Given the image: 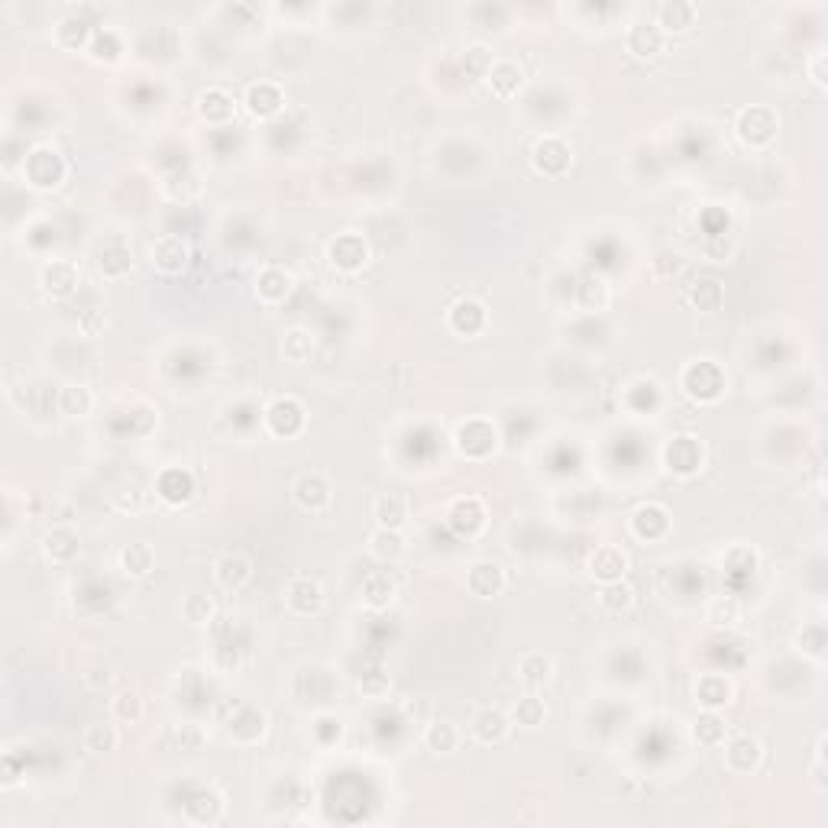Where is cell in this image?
Segmentation results:
<instances>
[{
    "instance_id": "cell-1",
    "label": "cell",
    "mask_w": 828,
    "mask_h": 828,
    "mask_svg": "<svg viewBox=\"0 0 828 828\" xmlns=\"http://www.w3.org/2000/svg\"><path fill=\"white\" fill-rule=\"evenodd\" d=\"M680 392L696 405H719L728 392V376L715 360H689L680 372Z\"/></svg>"
},
{
    "instance_id": "cell-2",
    "label": "cell",
    "mask_w": 828,
    "mask_h": 828,
    "mask_svg": "<svg viewBox=\"0 0 828 828\" xmlns=\"http://www.w3.org/2000/svg\"><path fill=\"white\" fill-rule=\"evenodd\" d=\"M68 178V162L55 146L39 143L23 156V182L33 191H55Z\"/></svg>"
},
{
    "instance_id": "cell-3",
    "label": "cell",
    "mask_w": 828,
    "mask_h": 828,
    "mask_svg": "<svg viewBox=\"0 0 828 828\" xmlns=\"http://www.w3.org/2000/svg\"><path fill=\"white\" fill-rule=\"evenodd\" d=\"M780 133V114L767 104H751L738 110L735 117V136L744 149H767Z\"/></svg>"
},
{
    "instance_id": "cell-4",
    "label": "cell",
    "mask_w": 828,
    "mask_h": 828,
    "mask_svg": "<svg viewBox=\"0 0 828 828\" xmlns=\"http://www.w3.org/2000/svg\"><path fill=\"white\" fill-rule=\"evenodd\" d=\"M453 447H457L463 460L482 463L499 450V431H495V424L489 418H466L453 431Z\"/></svg>"
},
{
    "instance_id": "cell-5",
    "label": "cell",
    "mask_w": 828,
    "mask_h": 828,
    "mask_svg": "<svg viewBox=\"0 0 828 828\" xmlns=\"http://www.w3.org/2000/svg\"><path fill=\"white\" fill-rule=\"evenodd\" d=\"M660 460H664L667 473H673L676 479H693L706 466V447H702L696 434H673L664 450H660Z\"/></svg>"
},
{
    "instance_id": "cell-6",
    "label": "cell",
    "mask_w": 828,
    "mask_h": 828,
    "mask_svg": "<svg viewBox=\"0 0 828 828\" xmlns=\"http://www.w3.org/2000/svg\"><path fill=\"white\" fill-rule=\"evenodd\" d=\"M324 256H327L330 269H334V272H340V275H360L369 266L372 250H369V243H366L363 233L343 230V233H337V237L327 243Z\"/></svg>"
},
{
    "instance_id": "cell-7",
    "label": "cell",
    "mask_w": 828,
    "mask_h": 828,
    "mask_svg": "<svg viewBox=\"0 0 828 828\" xmlns=\"http://www.w3.org/2000/svg\"><path fill=\"white\" fill-rule=\"evenodd\" d=\"M262 424L266 431L279 440H292L298 434H305L308 427V411L298 402L295 395H275L272 402L262 411Z\"/></svg>"
},
{
    "instance_id": "cell-8",
    "label": "cell",
    "mask_w": 828,
    "mask_h": 828,
    "mask_svg": "<svg viewBox=\"0 0 828 828\" xmlns=\"http://www.w3.org/2000/svg\"><path fill=\"white\" fill-rule=\"evenodd\" d=\"M573 165V146L560 133L537 136L531 146V169L541 178H563Z\"/></svg>"
},
{
    "instance_id": "cell-9",
    "label": "cell",
    "mask_w": 828,
    "mask_h": 828,
    "mask_svg": "<svg viewBox=\"0 0 828 828\" xmlns=\"http://www.w3.org/2000/svg\"><path fill=\"white\" fill-rule=\"evenodd\" d=\"M444 521L453 534L463 537V541H476L489 524V508L479 495H460V499H453L447 505Z\"/></svg>"
},
{
    "instance_id": "cell-10",
    "label": "cell",
    "mask_w": 828,
    "mask_h": 828,
    "mask_svg": "<svg viewBox=\"0 0 828 828\" xmlns=\"http://www.w3.org/2000/svg\"><path fill=\"white\" fill-rule=\"evenodd\" d=\"M670 528H673L670 508L660 505V502H641V505L628 515V531H631L634 541H641V544H660V541H667V537H670Z\"/></svg>"
},
{
    "instance_id": "cell-11",
    "label": "cell",
    "mask_w": 828,
    "mask_h": 828,
    "mask_svg": "<svg viewBox=\"0 0 828 828\" xmlns=\"http://www.w3.org/2000/svg\"><path fill=\"white\" fill-rule=\"evenodd\" d=\"M285 609L298 618H317L327 609V592L314 576H292L282 589Z\"/></svg>"
},
{
    "instance_id": "cell-12",
    "label": "cell",
    "mask_w": 828,
    "mask_h": 828,
    "mask_svg": "<svg viewBox=\"0 0 828 828\" xmlns=\"http://www.w3.org/2000/svg\"><path fill=\"white\" fill-rule=\"evenodd\" d=\"M266 735H269V715L266 709L250 706V702L237 706L227 719V738L233 744H240V748H253V744L266 741Z\"/></svg>"
},
{
    "instance_id": "cell-13",
    "label": "cell",
    "mask_w": 828,
    "mask_h": 828,
    "mask_svg": "<svg viewBox=\"0 0 828 828\" xmlns=\"http://www.w3.org/2000/svg\"><path fill=\"white\" fill-rule=\"evenodd\" d=\"M292 499L301 512L308 515H324L330 505H334V486H330V479L324 473H301L295 482H292Z\"/></svg>"
},
{
    "instance_id": "cell-14",
    "label": "cell",
    "mask_w": 828,
    "mask_h": 828,
    "mask_svg": "<svg viewBox=\"0 0 828 828\" xmlns=\"http://www.w3.org/2000/svg\"><path fill=\"white\" fill-rule=\"evenodd\" d=\"M447 327L463 340H476L489 330V308L479 298H457L447 308Z\"/></svg>"
},
{
    "instance_id": "cell-15",
    "label": "cell",
    "mask_w": 828,
    "mask_h": 828,
    "mask_svg": "<svg viewBox=\"0 0 828 828\" xmlns=\"http://www.w3.org/2000/svg\"><path fill=\"white\" fill-rule=\"evenodd\" d=\"M628 570H631V560H628V554L618 544H599L586 557V576L592 579V583H599V586L618 583V579L628 576Z\"/></svg>"
},
{
    "instance_id": "cell-16",
    "label": "cell",
    "mask_w": 828,
    "mask_h": 828,
    "mask_svg": "<svg viewBox=\"0 0 828 828\" xmlns=\"http://www.w3.org/2000/svg\"><path fill=\"white\" fill-rule=\"evenodd\" d=\"M764 764V744L754 735L725 738V770L735 777H751Z\"/></svg>"
},
{
    "instance_id": "cell-17",
    "label": "cell",
    "mask_w": 828,
    "mask_h": 828,
    "mask_svg": "<svg viewBox=\"0 0 828 828\" xmlns=\"http://www.w3.org/2000/svg\"><path fill=\"white\" fill-rule=\"evenodd\" d=\"M512 715L499 706H482L473 712V719H469V735H473L479 744H486V748H495V744H505L512 738Z\"/></svg>"
},
{
    "instance_id": "cell-18",
    "label": "cell",
    "mask_w": 828,
    "mask_h": 828,
    "mask_svg": "<svg viewBox=\"0 0 828 828\" xmlns=\"http://www.w3.org/2000/svg\"><path fill=\"white\" fill-rule=\"evenodd\" d=\"M81 285V272L75 262L68 259H49L43 269H39V288L43 295L52 301H68Z\"/></svg>"
},
{
    "instance_id": "cell-19",
    "label": "cell",
    "mask_w": 828,
    "mask_h": 828,
    "mask_svg": "<svg viewBox=\"0 0 828 828\" xmlns=\"http://www.w3.org/2000/svg\"><path fill=\"white\" fill-rule=\"evenodd\" d=\"M295 292V275L282 269V266H262L256 272V282H253V295L259 305L266 308H279L285 305L288 298Z\"/></svg>"
},
{
    "instance_id": "cell-20",
    "label": "cell",
    "mask_w": 828,
    "mask_h": 828,
    "mask_svg": "<svg viewBox=\"0 0 828 828\" xmlns=\"http://www.w3.org/2000/svg\"><path fill=\"white\" fill-rule=\"evenodd\" d=\"M508 586V573L499 560H476V563H469V570H466V589H469V596H476V599H495V596H502Z\"/></svg>"
},
{
    "instance_id": "cell-21",
    "label": "cell",
    "mask_w": 828,
    "mask_h": 828,
    "mask_svg": "<svg viewBox=\"0 0 828 828\" xmlns=\"http://www.w3.org/2000/svg\"><path fill=\"white\" fill-rule=\"evenodd\" d=\"M253 576H256L253 560L240 554V550H227V554H220L214 560V583L224 592H243L253 583Z\"/></svg>"
},
{
    "instance_id": "cell-22",
    "label": "cell",
    "mask_w": 828,
    "mask_h": 828,
    "mask_svg": "<svg viewBox=\"0 0 828 828\" xmlns=\"http://www.w3.org/2000/svg\"><path fill=\"white\" fill-rule=\"evenodd\" d=\"M195 110L207 127H227V123H233V117H237V101H233V94L227 88L207 85L195 98Z\"/></svg>"
},
{
    "instance_id": "cell-23",
    "label": "cell",
    "mask_w": 828,
    "mask_h": 828,
    "mask_svg": "<svg viewBox=\"0 0 828 828\" xmlns=\"http://www.w3.org/2000/svg\"><path fill=\"white\" fill-rule=\"evenodd\" d=\"M156 495L169 508H182L195 499V473L185 466H165L156 476Z\"/></svg>"
},
{
    "instance_id": "cell-24",
    "label": "cell",
    "mask_w": 828,
    "mask_h": 828,
    "mask_svg": "<svg viewBox=\"0 0 828 828\" xmlns=\"http://www.w3.org/2000/svg\"><path fill=\"white\" fill-rule=\"evenodd\" d=\"M625 49L634 55L638 62H651L657 55L667 52V36L660 33V26L654 20H638L628 26L625 33Z\"/></svg>"
},
{
    "instance_id": "cell-25",
    "label": "cell",
    "mask_w": 828,
    "mask_h": 828,
    "mask_svg": "<svg viewBox=\"0 0 828 828\" xmlns=\"http://www.w3.org/2000/svg\"><path fill=\"white\" fill-rule=\"evenodd\" d=\"M693 699L699 709L722 712L725 706H731V699H735V683H731L725 673H699L693 683Z\"/></svg>"
},
{
    "instance_id": "cell-26",
    "label": "cell",
    "mask_w": 828,
    "mask_h": 828,
    "mask_svg": "<svg viewBox=\"0 0 828 828\" xmlns=\"http://www.w3.org/2000/svg\"><path fill=\"white\" fill-rule=\"evenodd\" d=\"M227 816V799L214 786H201L185 799V819L195 825H217Z\"/></svg>"
},
{
    "instance_id": "cell-27",
    "label": "cell",
    "mask_w": 828,
    "mask_h": 828,
    "mask_svg": "<svg viewBox=\"0 0 828 828\" xmlns=\"http://www.w3.org/2000/svg\"><path fill=\"white\" fill-rule=\"evenodd\" d=\"M696 20H699V7L693 0H664V4H657V10H654V23L660 26V33L667 39L689 33L696 26Z\"/></svg>"
},
{
    "instance_id": "cell-28",
    "label": "cell",
    "mask_w": 828,
    "mask_h": 828,
    "mask_svg": "<svg viewBox=\"0 0 828 828\" xmlns=\"http://www.w3.org/2000/svg\"><path fill=\"white\" fill-rule=\"evenodd\" d=\"M482 85L489 88L492 98L512 101V98H518L521 88H524V65L515 62V59H495Z\"/></svg>"
},
{
    "instance_id": "cell-29",
    "label": "cell",
    "mask_w": 828,
    "mask_h": 828,
    "mask_svg": "<svg viewBox=\"0 0 828 828\" xmlns=\"http://www.w3.org/2000/svg\"><path fill=\"white\" fill-rule=\"evenodd\" d=\"M243 107H246V114L256 120H272L285 110V91L275 85V81H256V85L246 88Z\"/></svg>"
},
{
    "instance_id": "cell-30",
    "label": "cell",
    "mask_w": 828,
    "mask_h": 828,
    "mask_svg": "<svg viewBox=\"0 0 828 828\" xmlns=\"http://www.w3.org/2000/svg\"><path fill=\"white\" fill-rule=\"evenodd\" d=\"M149 262L159 275H182L191 262V250L182 237H159L149 250Z\"/></svg>"
},
{
    "instance_id": "cell-31",
    "label": "cell",
    "mask_w": 828,
    "mask_h": 828,
    "mask_svg": "<svg viewBox=\"0 0 828 828\" xmlns=\"http://www.w3.org/2000/svg\"><path fill=\"white\" fill-rule=\"evenodd\" d=\"M78 550H81V541L72 524H52L43 537V557L52 567H68L78 557Z\"/></svg>"
},
{
    "instance_id": "cell-32",
    "label": "cell",
    "mask_w": 828,
    "mask_h": 828,
    "mask_svg": "<svg viewBox=\"0 0 828 828\" xmlns=\"http://www.w3.org/2000/svg\"><path fill=\"white\" fill-rule=\"evenodd\" d=\"M686 305L699 314H715L725 305V285L719 275H699L686 285Z\"/></svg>"
},
{
    "instance_id": "cell-33",
    "label": "cell",
    "mask_w": 828,
    "mask_h": 828,
    "mask_svg": "<svg viewBox=\"0 0 828 828\" xmlns=\"http://www.w3.org/2000/svg\"><path fill=\"white\" fill-rule=\"evenodd\" d=\"M91 36H94V26L85 17H78V10L65 13V17L55 23V30H52L55 46L65 49V52H81V49L88 52Z\"/></svg>"
},
{
    "instance_id": "cell-34",
    "label": "cell",
    "mask_w": 828,
    "mask_h": 828,
    "mask_svg": "<svg viewBox=\"0 0 828 828\" xmlns=\"http://www.w3.org/2000/svg\"><path fill=\"white\" fill-rule=\"evenodd\" d=\"M117 567H120V573L127 576V579H146V576H153V570H156V550L149 547L146 541H130V544H123L120 554H117Z\"/></svg>"
},
{
    "instance_id": "cell-35",
    "label": "cell",
    "mask_w": 828,
    "mask_h": 828,
    "mask_svg": "<svg viewBox=\"0 0 828 828\" xmlns=\"http://www.w3.org/2000/svg\"><path fill=\"white\" fill-rule=\"evenodd\" d=\"M424 748L437 754V757H450V754H457L460 751V744H463V731L453 725L450 719H434V722H427L424 725Z\"/></svg>"
},
{
    "instance_id": "cell-36",
    "label": "cell",
    "mask_w": 828,
    "mask_h": 828,
    "mask_svg": "<svg viewBox=\"0 0 828 828\" xmlns=\"http://www.w3.org/2000/svg\"><path fill=\"white\" fill-rule=\"evenodd\" d=\"M411 518L408 499L398 492H382L376 502H372V521L376 528H392V531H405V524Z\"/></svg>"
},
{
    "instance_id": "cell-37",
    "label": "cell",
    "mask_w": 828,
    "mask_h": 828,
    "mask_svg": "<svg viewBox=\"0 0 828 828\" xmlns=\"http://www.w3.org/2000/svg\"><path fill=\"white\" fill-rule=\"evenodd\" d=\"M123 52H127V43H123L120 30L114 26H98L88 43V59L98 62V65H117L123 59Z\"/></svg>"
},
{
    "instance_id": "cell-38",
    "label": "cell",
    "mask_w": 828,
    "mask_h": 828,
    "mask_svg": "<svg viewBox=\"0 0 828 828\" xmlns=\"http://www.w3.org/2000/svg\"><path fill=\"white\" fill-rule=\"evenodd\" d=\"M159 195L172 204H191L201 198V178L188 169H175L159 182Z\"/></svg>"
},
{
    "instance_id": "cell-39",
    "label": "cell",
    "mask_w": 828,
    "mask_h": 828,
    "mask_svg": "<svg viewBox=\"0 0 828 828\" xmlns=\"http://www.w3.org/2000/svg\"><path fill=\"white\" fill-rule=\"evenodd\" d=\"M360 596H363V602L369 605L372 612L389 609V605L398 599V583H395V576H392V573H385V570L369 573V576L363 579Z\"/></svg>"
},
{
    "instance_id": "cell-40",
    "label": "cell",
    "mask_w": 828,
    "mask_h": 828,
    "mask_svg": "<svg viewBox=\"0 0 828 828\" xmlns=\"http://www.w3.org/2000/svg\"><path fill=\"white\" fill-rule=\"evenodd\" d=\"M94 266H98L101 279H107V282L127 279L130 269H133V253H130V246H123V243H107V246H101V250H98V259H94Z\"/></svg>"
},
{
    "instance_id": "cell-41",
    "label": "cell",
    "mask_w": 828,
    "mask_h": 828,
    "mask_svg": "<svg viewBox=\"0 0 828 828\" xmlns=\"http://www.w3.org/2000/svg\"><path fill=\"white\" fill-rule=\"evenodd\" d=\"M576 305H579V311H586V314L609 311V305H612L609 282H605L602 275H586V279H579V285H576Z\"/></svg>"
},
{
    "instance_id": "cell-42",
    "label": "cell",
    "mask_w": 828,
    "mask_h": 828,
    "mask_svg": "<svg viewBox=\"0 0 828 828\" xmlns=\"http://www.w3.org/2000/svg\"><path fill=\"white\" fill-rule=\"evenodd\" d=\"M689 738H693V744H699V748H722L728 738V725L719 712L702 709L693 719V725H689Z\"/></svg>"
},
{
    "instance_id": "cell-43",
    "label": "cell",
    "mask_w": 828,
    "mask_h": 828,
    "mask_svg": "<svg viewBox=\"0 0 828 828\" xmlns=\"http://www.w3.org/2000/svg\"><path fill=\"white\" fill-rule=\"evenodd\" d=\"M518 680L528 689H541L554 680V657L544 651H528L518 657Z\"/></svg>"
},
{
    "instance_id": "cell-44",
    "label": "cell",
    "mask_w": 828,
    "mask_h": 828,
    "mask_svg": "<svg viewBox=\"0 0 828 828\" xmlns=\"http://www.w3.org/2000/svg\"><path fill=\"white\" fill-rule=\"evenodd\" d=\"M55 408H59L65 418H88L94 411V392L85 382H65L59 395H55Z\"/></svg>"
},
{
    "instance_id": "cell-45",
    "label": "cell",
    "mask_w": 828,
    "mask_h": 828,
    "mask_svg": "<svg viewBox=\"0 0 828 828\" xmlns=\"http://www.w3.org/2000/svg\"><path fill=\"white\" fill-rule=\"evenodd\" d=\"M369 554L382 560V563H398L408 554V541L405 531H392V528H376L369 534Z\"/></svg>"
},
{
    "instance_id": "cell-46",
    "label": "cell",
    "mask_w": 828,
    "mask_h": 828,
    "mask_svg": "<svg viewBox=\"0 0 828 828\" xmlns=\"http://www.w3.org/2000/svg\"><path fill=\"white\" fill-rule=\"evenodd\" d=\"M317 350V340L308 327H288L285 334H282V356H285V363H292V366H305L311 363V356Z\"/></svg>"
},
{
    "instance_id": "cell-47",
    "label": "cell",
    "mask_w": 828,
    "mask_h": 828,
    "mask_svg": "<svg viewBox=\"0 0 828 828\" xmlns=\"http://www.w3.org/2000/svg\"><path fill=\"white\" fill-rule=\"evenodd\" d=\"M146 715V706H143V696L136 693V689H117L114 696H110V719L120 722V725H140Z\"/></svg>"
},
{
    "instance_id": "cell-48",
    "label": "cell",
    "mask_w": 828,
    "mask_h": 828,
    "mask_svg": "<svg viewBox=\"0 0 828 828\" xmlns=\"http://www.w3.org/2000/svg\"><path fill=\"white\" fill-rule=\"evenodd\" d=\"M634 602H638V592H634L625 579H618V583H609V586H602L599 592V605H602V612L605 615H612V618H621V615H628L634 609Z\"/></svg>"
},
{
    "instance_id": "cell-49",
    "label": "cell",
    "mask_w": 828,
    "mask_h": 828,
    "mask_svg": "<svg viewBox=\"0 0 828 828\" xmlns=\"http://www.w3.org/2000/svg\"><path fill=\"white\" fill-rule=\"evenodd\" d=\"M825 647H828V634H825V625L822 621H806L803 628L796 631V651L822 664L825 660Z\"/></svg>"
},
{
    "instance_id": "cell-50",
    "label": "cell",
    "mask_w": 828,
    "mask_h": 828,
    "mask_svg": "<svg viewBox=\"0 0 828 828\" xmlns=\"http://www.w3.org/2000/svg\"><path fill=\"white\" fill-rule=\"evenodd\" d=\"M508 715H512V722L521 725V728H537V725L547 722V702L531 689V693H524L521 699H515V706Z\"/></svg>"
},
{
    "instance_id": "cell-51",
    "label": "cell",
    "mask_w": 828,
    "mask_h": 828,
    "mask_svg": "<svg viewBox=\"0 0 828 828\" xmlns=\"http://www.w3.org/2000/svg\"><path fill=\"white\" fill-rule=\"evenodd\" d=\"M182 615H185V621H191V625L211 628V621L217 618V602H214V596H207V592H188L182 602Z\"/></svg>"
},
{
    "instance_id": "cell-52",
    "label": "cell",
    "mask_w": 828,
    "mask_h": 828,
    "mask_svg": "<svg viewBox=\"0 0 828 828\" xmlns=\"http://www.w3.org/2000/svg\"><path fill=\"white\" fill-rule=\"evenodd\" d=\"M492 62H495V52H492L486 43H473V46H469V49L463 52L460 68H463V75H466V78H473V81H486Z\"/></svg>"
},
{
    "instance_id": "cell-53",
    "label": "cell",
    "mask_w": 828,
    "mask_h": 828,
    "mask_svg": "<svg viewBox=\"0 0 828 828\" xmlns=\"http://www.w3.org/2000/svg\"><path fill=\"white\" fill-rule=\"evenodd\" d=\"M706 621L712 628H735L741 621V602L735 596H715L706 605Z\"/></svg>"
},
{
    "instance_id": "cell-54",
    "label": "cell",
    "mask_w": 828,
    "mask_h": 828,
    "mask_svg": "<svg viewBox=\"0 0 828 828\" xmlns=\"http://www.w3.org/2000/svg\"><path fill=\"white\" fill-rule=\"evenodd\" d=\"M356 686H360V693L366 699H385L392 693V673L385 667H366Z\"/></svg>"
},
{
    "instance_id": "cell-55",
    "label": "cell",
    "mask_w": 828,
    "mask_h": 828,
    "mask_svg": "<svg viewBox=\"0 0 828 828\" xmlns=\"http://www.w3.org/2000/svg\"><path fill=\"white\" fill-rule=\"evenodd\" d=\"M683 269H686V256L680 250H657L651 259V272L660 282H673L676 275H683Z\"/></svg>"
},
{
    "instance_id": "cell-56",
    "label": "cell",
    "mask_w": 828,
    "mask_h": 828,
    "mask_svg": "<svg viewBox=\"0 0 828 828\" xmlns=\"http://www.w3.org/2000/svg\"><path fill=\"white\" fill-rule=\"evenodd\" d=\"M117 744H120V735H117V728L114 725H88L85 731V748L91 754H110V751H117Z\"/></svg>"
},
{
    "instance_id": "cell-57",
    "label": "cell",
    "mask_w": 828,
    "mask_h": 828,
    "mask_svg": "<svg viewBox=\"0 0 828 828\" xmlns=\"http://www.w3.org/2000/svg\"><path fill=\"white\" fill-rule=\"evenodd\" d=\"M735 253H738V246H735V240L728 237V233H715V237L702 240V256H706L709 262H719V266L735 259Z\"/></svg>"
},
{
    "instance_id": "cell-58",
    "label": "cell",
    "mask_w": 828,
    "mask_h": 828,
    "mask_svg": "<svg viewBox=\"0 0 828 828\" xmlns=\"http://www.w3.org/2000/svg\"><path fill=\"white\" fill-rule=\"evenodd\" d=\"M172 741H175V748H178V751L195 754V751H201V748H204L207 735H204V728H201L198 722H182V725H175V728H172Z\"/></svg>"
},
{
    "instance_id": "cell-59",
    "label": "cell",
    "mask_w": 828,
    "mask_h": 828,
    "mask_svg": "<svg viewBox=\"0 0 828 828\" xmlns=\"http://www.w3.org/2000/svg\"><path fill=\"white\" fill-rule=\"evenodd\" d=\"M806 78H809V85L816 88V91L828 88V52L825 49H816L806 59Z\"/></svg>"
},
{
    "instance_id": "cell-60",
    "label": "cell",
    "mask_w": 828,
    "mask_h": 828,
    "mask_svg": "<svg viewBox=\"0 0 828 828\" xmlns=\"http://www.w3.org/2000/svg\"><path fill=\"white\" fill-rule=\"evenodd\" d=\"M725 567L735 573H754L757 570V554L751 547H731L725 554Z\"/></svg>"
},
{
    "instance_id": "cell-61",
    "label": "cell",
    "mask_w": 828,
    "mask_h": 828,
    "mask_svg": "<svg viewBox=\"0 0 828 828\" xmlns=\"http://www.w3.org/2000/svg\"><path fill=\"white\" fill-rule=\"evenodd\" d=\"M104 330H107V314L104 311L91 308V311H85L78 317V334L81 337H101Z\"/></svg>"
},
{
    "instance_id": "cell-62",
    "label": "cell",
    "mask_w": 828,
    "mask_h": 828,
    "mask_svg": "<svg viewBox=\"0 0 828 828\" xmlns=\"http://www.w3.org/2000/svg\"><path fill=\"white\" fill-rule=\"evenodd\" d=\"M809 777H812V786H816V790H828V777H825V731L816 738V757H812Z\"/></svg>"
},
{
    "instance_id": "cell-63",
    "label": "cell",
    "mask_w": 828,
    "mask_h": 828,
    "mask_svg": "<svg viewBox=\"0 0 828 828\" xmlns=\"http://www.w3.org/2000/svg\"><path fill=\"white\" fill-rule=\"evenodd\" d=\"M110 683H114V670L110 667H91L85 673V686L91 689V693H104Z\"/></svg>"
}]
</instances>
